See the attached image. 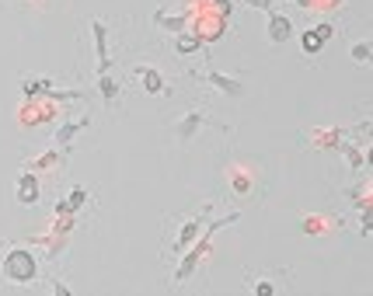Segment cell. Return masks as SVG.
Returning a JSON list of instances; mask_svg holds the SVG:
<instances>
[{
	"label": "cell",
	"mask_w": 373,
	"mask_h": 296,
	"mask_svg": "<svg viewBox=\"0 0 373 296\" xmlns=\"http://www.w3.org/2000/svg\"><path fill=\"white\" fill-rule=\"evenodd\" d=\"M0 272H4V279H8V282L25 286V282H32V279H35L39 265H35V255H32L28 248H11V251L4 255V265H0Z\"/></svg>",
	"instance_id": "obj_1"
},
{
	"label": "cell",
	"mask_w": 373,
	"mask_h": 296,
	"mask_svg": "<svg viewBox=\"0 0 373 296\" xmlns=\"http://www.w3.org/2000/svg\"><path fill=\"white\" fill-rule=\"evenodd\" d=\"M56 98H25V108H21V126H39V123H49L52 115H60V108L52 112Z\"/></svg>",
	"instance_id": "obj_2"
},
{
	"label": "cell",
	"mask_w": 373,
	"mask_h": 296,
	"mask_svg": "<svg viewBox=\"0 0 373 296\" xmlns=\"http://www.w3.org/2000/svg\"><path fill=\"white\" fill-rule=\"evenodd\" d=\"M206 216H209V209H202V213H195V216H189V220L182 223V230H178V237H175V244H171L175 255H182L185 248L195 244V237H199L202 226H206Z\"/></svg>",
	"instance_id": "obj_3"
},
{
	"label": "cell",
	"mask_w": 373,
	"mask_h": 296,
	"mask_svg": "<svg viewBox=\"0 0 373 296\" xmlns=\"http://www.w3.org/2000/svg\"><path fill=\"white\" fill-rule=\"evenodd\" d=\"M14 199H18L21 206H35V202H39V174H35V171H25V174L18 178Z\"/></svg>",
	"instance_id": "obj_4"
},
{
	"label": "cell",
	"mask_w": 373,
	"mask_h": 296,
	"mask_svg": "<svg viewBox=\"0 0 373 296\" xmlns=\"http://www.w3.org/2000/svg\"><path fill=\"white\" fill-rule=\"evenodd\" d=\"M227 178H231V192H234L237 199L251 195V189H255V174H251V167H231Z\"/></svg>",
	"instance_id": "obj_5"
},
{
	"label": "cell",
	"mask_w": 373,
	"mask_h": 296,
	"mask_svg": "<svg viewBox=\"0 0 373 296\" xmlns=\"http://www.w3.org/2000/svg\"><path fill=\"white\" fill-rule=\"evenodd\" d=\"M202 126H206V115H202V112H185V115H182V123L175 126V136H178L182 143H189Z\"/></svg>",
	"instance_id": "obj_6"
},
{
	"label": "cell",
	"mask_w": 373,
	"mask_h": 296,
	"mask_svg": "<svg viewBox=\"0 0 373 296\" xmlns=\"http://www.w3.org/2000/svg\"><path fill=\"white\" fill-rule=\"evenodd\" d=\"M87 126H91V118H87V115L67 118V123L56 129V147H70V143H74V136H77V133H84Z\"/></svg>",
	"instance_id": "obj_7"
},
{
	"label": "cell",
	"mask_w": 373,
	"mask_h": 296,
	"mask_svg": "<svg viewBox=\"0 0 373 296\" xmlns=\"http://www.w3.org/2000/svg\"><path fill=\"white\" fill-rule=\"evenodd\" d=\"M206 81H209L213 87H217V91H224L227 98H241V94H244V84H241V81H234V77H227V74L209 70V74H206Z\"/></svg>",
	"instance_id": "obj_8"
},
{
	"label": "cell",
	"mask_w": 373,
	"mask_h": 296,
	"mask_svg": "<svg viewBox=\"0 0 373 296\" xmlns=\"http://www.w3.org/2000/svg\"><path fill=\"white\" fill-rule=\"evenodd\" d=\"M136 77H140V84H143V91L147 94H164V77L161 74H157L153 67H136Z\"/></svg>",
	"instance_id": "obj_9"
},
{
	"label": "cell",
	"mask_w": 373,
	"mask_h": 296,
	"mask_svg": "<svg viewBox=\"0 0 373 296\" xmlns=\"http://www.w3.org/2000/svg\"><path fill=\"white\" fill-rule=\"evenodd\" d=\"M293 35V25H290V18L286 14H276V11H269V42H286Z\"/></svg>",
	"instance_id": "obj_10"
},
{
	"label": "cell",
	"mask_w": 373,
	"mask_h": 296,
	"mask_svg": "<svg viewBox=\"0 0 373 296\" xmlns=\"http://www.w3.org/2000/svg\"><path fill=\"white\" fill-rule=\"evenodd\" d=\"M335 226H339V220H335V216H303V233H310V237L332 233Z\"/></svg>",
	"instance_id": "obj_11"
},
{
	"label": "cell",
	"mask_w": 373,
	"mask_h": 296,
	"mask_svg": "<svg viewBox=\"0 0 373 296\" xmlns=\"http://www.w3.org/2000/svg\"><path fill=\"white\" fill-rule=\"evenodd\" d=\"M189 18H192L189 11H185V14H168V11H157V14H153L157 25L168 28V32H175V35H178V32H189Z\"/></svg>",
	"instance_id": "obj_12"
},
{
	"label": "cell",
	"mask_w": 373,
	"mask_h": 296,
	"mask_svg": "<svg viewBox=\"0 0 373 296\" xmlns=\"http://www.w3.org/2000/svg\"><path fill=\"white\" fill-rule=\"evenodd\" d=\"M52 91H56V87H52V81H45V77H32V81L25 77L21 81V94L25 98H49Z\"/></svg>",
	"instance_id": "obj_13"
},
{
	"label": "cell",
	"mask_w": 373,
	"mask_h": 296,
	"mask_svg": "<svg viewBox=\"0 0 373 296\" xmlns=\"http://www.w3.org/2000/svg\"><path fill=\"white\" fill-rule=\"evenodd\" d=\"M84 202H87V189H81V185H77V189H74L63 202H56V216H67V213L74 216L77 209H84Z\"/></svg>",
	"instance_id": "obj_14"
},
{
	"label": "cell",
	"mask_w": 373,
	"mask_h": 296,
	"mask_svg": "<svg viewBox=\"0 0 373 296\" xmlns=\"http://www.w3.org/2000/svg\"><path fill=\"white\" fill-rule=\"evenodd\" d=\"M342 136H345L342 129H314V133H310V143L321 147V150H332V147L342 143Z\"/></svg>",
	"instance_id": "obj_15"
},
{
	"label": "cell",
	"mask_w": 373,
	"mask_h": 296,
	"mask_svg": "<svg viewBox=\"0 0 373 296\" xmlns=\"http://www.w3.org/2000/svg\"><path fill=\"white\" fill-rule=\"evenodd\" d=\"M202 49V39L195 35V32H178L175 35V52L178 56H192V52H199Z\"/></svg>",
	"instance_id": "obj_16"
},
{
	"label": "cell",
	"mask_w": 373,
	"mask_h": 296,
	"mask_svg": "<svg viewBox=\"0 0 373 296\" xmlns=\"http://www.w3.org/2000/svg\"><path fill=\"white\" fill-rule=\"evenodd\" d=\"M63 164V154H56V150H49V154H42V157H35V160H28V167L25 171H56Z\"/></svg>",
	"instance_id": "obj_17"
},
{
	"label": "cell",
	"mask_w": 373,
	"mask_h": 296,
	"mask_svg": "<svg viewBox=\"0 0 373 296\" xmlns=\"http://www.w3.org/2000/svg\"><path fill=\"white\" fill-rule=\"evenodd\" d=\"M335 150H342V154H345V160H349V167H352V171H363V150H359L356 143H339Z\"/></svg>",
	"instance_id": "obj_18"
},
{
	"label": "cell",
	"mask_w": 373,
	"mask_h": 296,
	"mask_svg": "<svg viewBox=\"0 0 373 296\" xmlns=\"http://www.w3.org/2000/svg\"><path fill=\"white\" fill-rule=\"evenodd\" d=\"M98 87H101V98L109 101V105H112V101L119 98V84H116V81H112L109 74H101V77H98Z\"/></svg>",
	"instance_id": "obj_19"
},
{
	"label": "cell",
	"mask_w": 373,
	"mask_h": 296,
	"mask_svg": "<svg viewBox=\"0 0 373 296\" xmlns=\"http://www.w3.org/2000/svg\"><path fill=\"white\" fill-rule=\"evenodd\" d=\"M300 45H303V52H310V56H314V52H321V45H325V42H321V35H317L314 28H307V32L300 35Z\"/></svg>",
	"instance_id": "obj_20"
},
{
	"label": "cell",
	"mask_w": 373,
	"mask_h": 296,
	"mask_svg": "<svg viewBox=\"0 0 373 296\" xmlns=\"http://www.w3.org/2000/svg\"><path fill=\"white\" fill-rule=\"evenodd\" d=\"M276 289H279V286L269 282V279H255V282H251V293H255V296H273Z\"/></svg>",
	"instance_id": "obj_21"
},
{
	"label": "cell",
	"mask_w": 373,
	"mask_h": 296,
	"mask_svg": "<svg viewBox=\"0 0 373 296\" xmlns=\"http://www.w3.org/2000/svg\"><path fill=\"white\" fill-rule=\"evenodd\" d=\"M349 52H352V59H356V63H370V42H366V39H363V42H356Z\"/></svg>",
	"instance_id": "obj_22"
},
{
	"label": "cell",
	"mask_w": 373,
	"mask_h": 296,
	"mask_svg": "<svg viewBox=\"0 0 373 296\" xmlns=\"http://www.w3.org/2000/svg\"><path fill=\"white\" fill-rule=\"evenodd\" d=\"M314 32H317V35H321V42H328V39H335V25H328V21H321V25H317Z\"/></svg>",
	"instance_id": "obj_23"
},
{
	"label": "cell",
	"mask_w": 373,
	"mask_h": 296,
	"mask_svg": "<svg viewBox=\"0 0 373 296\" xmlns=\"http://www.w3.org/2000/svg\"><path fill=\"white\" fill-rule=\"evenodd\" d=\"M248 4H251V8H262V11H273L276 0H248Z\"/></svg>",
	"instance_id": "obj_24"
},
{
	"label": "cell",
	"mask_w": 373,
	"mask_h": 296,
	"mask_svg": "<svg viewBox=\"0 0 373 296\" xmlns=\"http://www.w3.org/2000/svg\"><path fill=\"white\" fill-rule=\"evenodd\" d=\"M339 4H345V0H332V8H339Z\"/></svg>",
	"instance_id": "obj_25"
}]
</instances>
